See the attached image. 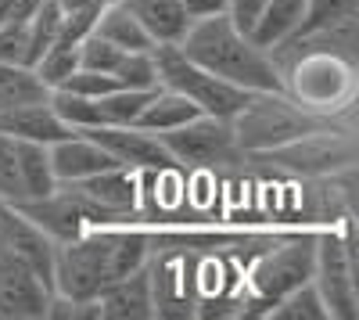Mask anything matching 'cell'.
<instances>
[{"label":"cell","mask_w":359,"mask_h":320,"mask_svg":"<svg viewBox=\"0 0 359 320\" xmlns=\"http://www.w3.org/2000/svg\"><path fill=\"white\" fill-rule=\"evenodd\" d=\"M155 69H158V86H169V91L184 94L191 105H198L201 115L233 119V115L241 112V105L252 98L241 86H233V83H226L212 72H205L201 65H194L176 44L155 47Z\"/></svg>","instance_id":"obj_4"},{"label":"cell","mask_w":359,"mask_h":320,"mask_svg":"<svg viewBox=\"0 0 359 320\" xmlns=\"http://www.w3.org/2000/svg\"><path fill=\"white\" fill-rule=\"evenodd\" d=\"M140 173L123 169V166H111L104 173H94L79 184H69L72 191H79L90 206H97L104 216L118 220V223H130L137 216V201H140Z\"/></svg>","instance_id":"obj_11"},{"label":"cell","mask_w":359,"mask_h":320,"mask_svg":"<svg viewBox=\"0 0 359 320\" xmlns=\"http://www.w3.org/2000/svg\"><path fill=\"white\" fill-rule=\"evenodd\" d=\"M47 94H50V86L36 76L33 65L0 62V112H11L29 101H43Z\"/></svg>","instance_id":"obj_19"},{"label":"cell","mask_w":359,"mask_h":320,"mask_svg":"<svg viewBox=\"0 0 359 320\" xmlns=\"http://www.w3.org/2000/svg\"><path fill=\"white\" fill-rule=\"evenodd\" d=\"M313 252H316V238H294L280 248H269L252 267L255 295L266 306H273L280 295L291 292V288L306 284L313 277Z\"/></svg>","instance_id":"obj_8"},{"label":"cell","mask_w":359,"mask_h":320,"mask_svg":"<svg viewBox=\"0 0 359 320\" xmlns=\"http://www.w3.org/2000/svg\"><path fill=\"white\" fill-rule=\"evenodd\" d=\"M0 62L33 65V36H29V18H15L0 25Z\"/></svg>","instance_id":"obj_25"},{"label":"cell","mask_w":359,"mask_h":320,"mask_svg":"<svg viewBox=\"0 0 359 320\" xmlns=\"http://www.w3.org/2000/svg\"><path fill=\"white\" fill-rule=\"evenodd\" d=\"M123 54H126V51H118L115 44L101 40L97 33H86V36L79 40V69H94V72H108V76H111Z\"/></svg>","instance_id":"obj_26"},{"label":"cell","mask_w":359,"mask_h":320,"mask_svg":"<svg viewBox=\"0 0 359 320\" xmlns=\"http://www.w3.org/2000/svg\"><path fill=\"white\" fill-rule=\"evenodd\" d=\"M180 4H184L191 22L212 18V15H226V0H180Z\"/></svg>","instance_id":"obj_29"},{"label":"cell","mask_w":359,"mask_h":320,"mask_svg":"<svg viewBox=\"0 0 359 320\" xmlns=\"http://www.w3.org/2000/svg\"><path fill=\"white\" fill-rule=\"evenodd\" d=\"M302 11H306V0H266V8H262V15L255 18V25H252V40L259 44V47H277V44H284L294 29H298V22H302Z\"/></svg>","instance_id":"obj_18"},{"label":"cell","mask_w":359,"mask_h":320,"mask_svg":"<svg viewBox=\"0 0 359 320\" xmlns=\"http://www.w3.org/2000/svg\"><path fill=\"white\" fill-rule=\"evenodd\" d=\"M90 33H97L101 40L115 44L118 51H151L155 47L151 36L144 33V25L118 4V0H108V4L101 8V15H97V22H94Z\"/></svg>","instance_id":"obj_17"},{"label":"cell","mask_w":359,"mask_h":320,"mask_svg":"<svg viewBox=\"0 0 359 320\" xmlns=\"http://www.w3.org/2000/svg\"><path fill=\"white\" fill-rule=\"evenodd\" d=\"M97 316H118V320H144L158 316L155 309V288H151V267H140L126 277L108 284L104 292L94 299Z\"/></svg>","instance_id":"obj_13"},{"label":"cell","mask_w":359,"mask_h":320,"mask_svg":"<svg viewBox=\"0 0 359 320\" xmlns=\"http://www.w3.org/2000/svg\"><path fill=\"white\" fill-rule=\"evenodd\" d=\"M151 94H155V86H147V91H137V86H115L111 94L97 98L104 126H133Z\"/></svg>","instance_id":"obj_21"},{"label":"cell","mask_w":359,"mask_h":320,"mask_svg":"<svg viewBox=\"0 0 359 320\" xmlns=\"http://www.w3.org/2000/svg\"><path fill=\"white\" fill-rule=\"evenodd\" d=\"M54 187L57 180L50 173L47 144L0 133V201L22 206V201L50 194Z\"/></svg>","instance_id":"obj_7"},{"label":"cell","mask_w":359,"mask_h":320,"mask_svg":"<svg viewBox=\"0 0 359 320\" xmlns=\"http://www.w3.org/2000/svg\"><path fill=\"white\" fill-rule=\"evenodd\" d=\"M316 292L331 313V320H352L359 313L355 299V259H352V230L345 234H320L313 252V277Z\"/></svg>","instance_id":"obj_6"},{"label":"cell","mask_w":359,"mask_h":320,"mask_svg":"<svg viewBox=\"0 0 359 320\" xmlns=\"http://www.w3.org/2000/svg\"><path fill=\"white\" fill-rule=\"evenodd\" d=\"M47 155H50V173H54L57 184H79L86 177H94V173H104V169L118 166L94 137L79 133V130H72L69 137L47 144Z\"/></svg>","instance_id":"obj_12"},{"label":"cell","mask_w":359,"mask_h":320,"mask_svg":"<svg viewBox=\"0 0 359 320\" xmlns=\"http://www.w3.org/2000/svg\"><path fill=\"white\" fill-rule=\"evenodd\" d=\"M40 8V0H0V25L15 22V18H29Z\"/></svg>","instance_id":"obj_30"},{"label":"cell","mask_w":359,"mask_h":320,"mask_svg":"<svg viewBox=\"0 0 359 320\" xmlns=\"http://www.w3.org/2000/svg\"><path fill=\"white\" fill-rule=\"evenodd\" d=\"M140 25H144V33L151 36L155 47H165V44H180L187 33V11L180 0H118Z\"/></svg>","instance_id":"obj_15"},{"label":"cell","mask_w":359,"mask_h":320,"mask_svg":"<svg viewBox=\"0 0 359 320\" xmlns=\"http://www.w3.org/2000/svg\"><path fill=\"white\" fill-rule=\"evenodd\" d=\"M194 115H201V112H198V105H191L184 94L169 91V86H155V94L147 98V105H144V112L137 115L133 126L151 130V133H169V130H176V126L191 123Z\"/></svg>","instance_id":"obj_16"},{"label":"cell","mask_w":359,"mask_h":320,"mask_svg":"<svg viewBox=\"0 0 359 320\" xmlns=\"http://www.w3.org/2000/svg\"><path fill=\"white\" fill-rule=\"evenodd\" d=\"M50 105L62 115V123L69 130H94L104 126V115L97 98H83V94H69V91H50Z\"/></svg>","instance_id":"obj_23"},{"label":"cell","mask_w":359,"mask_h":320,"mask_svg":"<svg viewBox=\"0 0 359 320\" xmlns=\"http://www.w3.org/2000/svg\"><path fill=\"white\" fill-rule=\"evenodd\" d=\"M118 79V86H137V91H147V86H158V69H155V47L151 51H126L118 58V65L111 72Z\"/></svg>","instance_id":"obj_24"},{"label":"cell","mask_w":359,"mask_h":320,"mask_svg":"<svg viewBox=\"0 0 359 320\" xmlns=\"http://www.w3.org/2000/svg\"><path fill=\"white\" fill-rule=\"evenodd\" d=\"M331 119H320V115L306 112L298 101H291L284 91H266V94H252L241 112L230 119L233 137L241 144L245 155H262L269 148H280V144L302 137Z\"/></svg>","instance_id":"obj_3"},{"label":"cell","mask_w":359,"mask_h":320,"mask_svg":"<svg viewBox=\"0 0 359 320\" xmlns=\"http://www.w3.org/2000/svg\"><path fill=\"white\" fill-rule=\"evenodd\" d=\"M90 133L101 148L133 173H158L176 166L172 155L165 152V144L158 140V133L151 130H140V126H94V130H79Z\"/></svg>","instance_id":"obj_10"},{"label":"cell","mask_w":359,"mask_h":320,"mask_svg":"<svg viewBox=\"0 0 359 320\" xmlns=\"http://www.w3.org/2000/svg\"><path fill=\"white\" fill-rule=\"evenodd\" d=\"M151 241L130 223L94 227L72 241H57L54 252V292L72 302H94L108 284L147 267Z\"/></svg>","instance_id":"obj_1"},{"label":"cell","mask_w":359,"mask_h":320,"mask_svg":"<svg viewBox=\"0 0 359 320\" xmlns=\"http://www.w3.org/2000/svg\"><path fill=\"white\" fill-rule=\"evenodd\" d=\"M0 133L8 137H18V140H36V144H54L69 137L72 130L62 123V115L54 112L50 105V94L43 101H29V105H18L11 112H0Z\"/></svg>","instance_id":"obj_14"},{"label":"cell","mask_w":359,"mask_h":320,"mask_svg":"<svg viewBox=\"0 0 359 320\" xmlns=\"http://www.w3.org/2000/svg\"><path fill=\"white\" fill-rule=\"evenodd\" d=\"M352 18H359V0H306L302 22H298V29L291 36L331 29V25H341V22H352Z\"/></svg>","instance_id":"obj_22"},{"label":"cell","mask_w":359,"mask_h":320,"mask_svg":"<svg viewBox=\"0 0 359 320\" xmlns=\"http://www.w3.org/2000/svg\"><path fill=\"white\" fill-rule=\"evenodd\" d=\"M165 144V152L172 155L176 166H191V169H223L233 162H245V152L233 137L230 119H216V115H194L191 123L176 126L169 133H158Z\"/></svg>","instance_id":"obj_5"},{"label":"cell","mask_w":359,"mask_h":320,"mask_svg":"<svg viewBox=\"0 0 359 320\" xmlns=\"http://www.w3.org/2000/svg\"><path fill=\"white\" fill-rule=\"evenodd\" d=\"M262 8H266V0H226L230 22H233L237 29H245V33H252V25H255V18L262 15Z\"/></svg>","instance_id":"obj_28"},{"label":"cell","mask_w":359,"mask_h":320,"mask_svg":"<svg viewBox=\"0 0 359 320\" xmlns=\"http://www.w3.org/2000/svg\"><path fill=\"white\" fill-rule=\"evenodd\" d=\"M54 281L33 270L22 259L0 252V316L4 320H36L47 316Z\"/></svg>","instance_id":"obj_9"},{"label":"cell","mask_w":359,"mask_h":320,"mask_svg":"<svg viewBox=\"0 0 359 320\" xmlns=\"http://www.w3.org/2000/svg\"><path fill=\"white\" fill-rule=\"evenodd\" d=\"M118 86L115 76L108 72H94V69H76L72 76H65L54 91H69V94H83V98H104Z\"/></svg>","instance_id":"obj_27"},{"label":"cell","mask_w":359,"mask_h":320,"mask_svg":"<svg viewBox=\"0 0 359 320\" xmlns=\"http://www.w3.org/2000/svg\"><path fill=\"white\" fill-rule=\"evenodd\" d=\"M176 47L184 51L194 65H201L205 72L241 86L248 94L284 91L273 54L266 47H259L245 29H237L230 22V15H212V18L191 22L184 40Z\"/></svg>","instance_id":"obj_2"},{"label":"cell","mask_w":359,"mask_h":320,"mask_svg":"<svg viewBox=\"0 0 359 320\" xmlns=\"http://www.w3.org/2000/svg\"><path fill=\"white\" fill-rule=\"evenodd\" d=\"M266 316H273V320H331V313H327V306H323L313 281L298 284V288H291L287 295H280L273 306L266 309Z\"/></svg>","instance_id":"obj_20"}]
</instances>
